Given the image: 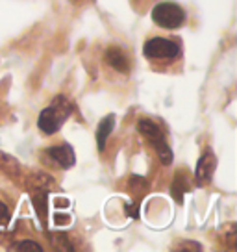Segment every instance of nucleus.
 Instances as JSON below:
<instances>
[{
	"label": "nucleus",
	"instance_id": "4",
	"mask_svg": "<svg viewBox=\"0 0 237 252\" xmlns=\"http://www.w3.org/2000/svg\"><path fill=\"white\" fill-rule=\"evenodd\" d=\"M143 54H145V58H150V60H176L182 54V48L173 39L152 37L145 43Z\"/></svg>",
	"mask_w": 237,
	"mask_h": 252
},
{
	"label": "nucleus",
	"instance_id": "2",
	"mask_svg": "<svg viewBox=\"0 0 237 252\" xmlns=\"http://www.w3.org/2000/svg\"><path fill=\"white\" fill-rule=\"evenodd\" d=\"M137 130H139V134H141L143 137H147L148 143L154 147V150H156V154H158V158H159V161H161L163 165H171L174 158L173 149L169 147L163 130H161L152 119H139V121H137Z\"/></svg>",
	"mask_w": 237,
	"mask_h": 252
},
{
	"label": "nucleus",
	"instance_id": "3",
	"mask_svg": "<svg viewBox=\"0 0 237 252\" xmlns=\"http://www.w3.org/2000/svg\"><path fill=\"white\" fill-rule=\"evenodd\" d=\"M152 21L159 28L176 30L185 23V11L176 2H159L152 8Z\"/></svg>",
	"mask_w": 237,
	"mask_h": 252
},
{
	"label": "nucleus",
	"instance_id": "11",
	"mask_svg": "<svg viewBox=\"0 0 237 252\" xmlns=\"http://www.w3.org/2000/svg\"><path fill=\"white\" fill-rule=\"evenodd\" d=\"M0 171L11 176V178H15L21 173V163L17 161L15 158L6 154V152H0Z\"/></svg>",
	"mask_w": 237,
	"mask_h": 252
},
{
	"label": "nucleus",
	"instance_id": "10",
	"mask_svg": "<svg viewBox=\"0 0 237 252\" xmlns=\"http://www.w3.org/2000/svg\"><path fill=\"white\" fill-rule=\"evenodd\" d=\"M191 189V180L185 176V173H178L173 180V188H171V193L176 202H182L183 195Z\"/></svg>",
	"mask_w": 237,
	"mask_h": 252
},
{
	"label": "nucleus",
	"instance_id": "16",
	"mask_svg": "<svg viewBox=\"0 0 237 252\" xmlns=\"http://www.w3.org/2000/svg\"><path fill=\"white\" fill-rule=\"evenodd\" d=\"M72 2H78V0H72Z\"/></svg>",
	"mask_w": 237,
	"mask_h": 252
},
{
	"label": "nucleus",
	"instance_id": "6",
	"mask_svg": "<svg viewBox=\"0 0 237 252\" xmlns=\"http://www.w3.org/2000/svg\"><path fill=\"white\" fill-rule=\"evenodd\" d=\"M47 154L54 163H58L59 167L63 169H71L74 163H76V156H74V149L71 145H56V147H50V149L45 150Z\"/></svg>",
	"mask_w": 237,
	"mask_h": 252
},
{
	"label": "nucleus",
	"instance_id": "8",
	"mask_svg": "<svg viewBox=\"0 0 237 252\" xmlns=\"http://www.w3.org/2000/svg\"><path fill=\"white\" fill-rule=\"evenodd\" d=\"M26 184H28V189L33 191H45V193H50L52 189L56 188V180L47 174L45 171H33L32 174H28L26 178Z\"/></svg>",
	"mask_w": 237,
	"mask_h": 252
},
{
	"label": "nucleus",
	"instance_id": "14",
	"mask_svg": "<svg viewBox=\"0 0 237 252\" xmlns=\"http://www.w3.org/2000/svg\"><path fill=\"white\" fill-rule=\"evenodd\" d=\"M9 220H11V212H9L8 206L0 200V230L6 228L9 224Z\"/></svg>",
	"mask_w": 237,
	"mask_h": 252
},
{
	"label": "nucleus",
	"instance_id": "9",
	"mask_svg": "<svg viewBox=\"0 0 237 252\" xmlns=\"http://www.w3.org/2000/svg\"><path fill=\"white\" fill-rule=\"evenodd\" d=\"M115 121H117L115 115L110 113V115H106V117L98 123V128H96V147H98L100 152H104V149H106L108 137H110L111 132H113V128H115Z\"/></svg>",
	"mask_w": 237,
	"mask_h": 252
},
{
	"label": "nucleus",
	"instance_id": "12",
	"mask_svg": "<svg viewBox=\"0 0 237 252\" xmlns=\"http://www.w3.org/2000/svg\"><path fill=\"white\" fill-rule=\"evenodd\" d=\"M48 239H50V243L54 245L56 249H59V251H72V249H74L71 245V239H69V236H67L65 232L48 234Z\"/></svg>",
	"mask_w": 237,
	"mask_h": 252
},
{
	"label": "nucleus",
	"instance_id": "15",
	"mask_svg": "<svg viewBox=\"0 0 237 252\" xmlns=\"http://www.w3.org/2000/svg\"><path fill=\"white\" fill-rule=\"evenodd\" d=\"M137 212H139L137 206H126V213L130 215V217H137Z\"/></svg>",
	"mask_w": 237,
	"mask_h": 252
},
{
	"label": "nucleus",
	"instance_id": "5",
	"mask_svg": "<svg viewBox=\"0 0 237 252\" xmlns=\"http://www.w3.org/2000/svg\"><path fill=\"white\" fill-rule=\"evenodd\" d=\"M215 169H217V156L213 154V150L207 149L204 150V154L200 156L197 163V169H195V182L197 186H207L215 174Z\"/></svg>",
	"mask_w": 237,
	"mask_h": 252
},
{
	"label": "nucleus",
	"instance_id": "13",
	"mask_svg": "<svg viewBox=\"0 0 237 252\" xmlns=\"http://www.w3.org/2000/svg\"><path fill=\"white\" fill-rule=\"evenodd\" d=\"M15 251H32V252H43V249H41V245H37L35 241H32V239H24V241H19V243L13 247Z\"/></svg>",
	"mask_w": 237,
	"mask_h": 252
},
{
	"label": "nucleus",
	"instance_id": "7",
	"mask_svg": "<svg viewBox=\"0 0 237 252\" xmlns=\"http://www.w3.org/2000/svg\"><path fill=\"white\" fill-rule=\"evenodd\" d=\"M104 60L110 65L111 69L122 72V74H128L130 72V58L128 54L118 47H110L104 54Z\"/></svg>",
	"mask_w": 237,
	"mask_h": 252
},
{
	"label": "nucleus",
	"instance_id": "1",
	"mask_svg": "<svg viewBox=\"0 0 237 252\" xmlns=\"http://www.w3.org/2000/svg\"><path fill=\"white\" fill-rule=\"evenodd\" d=\"M72 110H74V106L69 102V98L63 94H58L52 100V104L39 113L37 128L43 134L54 135L56 132H59V128L63 126L65 121L71 117Z\"/></svg>",
	"mask_w": 237,
	"mask_h": 252
}]
</instances>
